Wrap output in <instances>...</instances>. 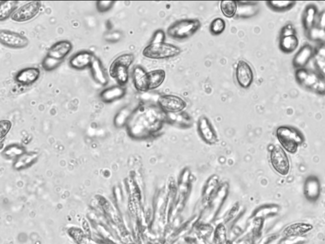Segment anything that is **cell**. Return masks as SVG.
I'll use <instances>...</instances> for the list:
<instances>
[{
    "label": "cell",
    "mask_w": 325,
    "mask_h": 244,
    "mask_svg": "<svg viewBox=\"0 0 325 244\" xmlns=\"http://www.w3.org/2000/svg\"><path fill=\"white\" fill-rule=\"evenodd\" d=\"M157 112L148 106L136 108L128 121V132L132 136L145 137L157 130L158 126H160Z\"/></svg>",
    "instance_id": "obj_1"
},
{
    "label": "cell",
    "mask_w": 325,
    "mask_h": 244,
    "mask_svg": "<svg viewBox=\"0 0 325 244\" xmlns=\"http://www.w3.org/2000/svg\"><path fill=\"white\" fill-rule=\"evenodd\" d=\"M296 82L307 90L325 96V77L314 70L300 68L295 72Z\"/></svg>",
    "instance_id": "obj_2"
},
{
    "label": "cell",
    "mask_w": 325,
    "mask_h": 244,
    "mask_svg": "<svg viewBox=\"0 0 325 244\" xmlns=\"http://www.w3.org/2000/svg\"><path fill=\"white\" fill-rule=\"evenodd\" d=\"M276 136L282 148L290 154H295L299 146L305 140L300 131L289 126H281L278 128Z\"/></svg>",
    "instance_id": "obj_3"
},
{
    "label": "cell",
    "mask_w": 325,
    "mask_h": 244,
    "mask_svg": "<svg viewBox=\"0 0 325 244\" xmlns=\"http://www.w3.org/2000/svg\"><path fill=\"white\" fill-rule=\"evenodd\" d=\"M201 26V22L197 18H186L178 20L168 28L167 34L172 38L182 40L196 34Z\"/></svg>",
    "instance_id": "obj_4"
},
{
    "label": "cell",
    "mask_w": 325,
    "mask_h": 244,
    "mask_svg": "<svg viewBox=\"0 0 325 244\" xmlns=\"http://www.w3.org/2000/svg\"><path fill=\"white\" fill-rule=\"evenodd\" d=\"M134 56L132 54H124L115 58L110 66V76L116 80L119 86H124L128 83L129 79L128 69L133 64Z\"/></svg>",
    "instance_id": "obj_5"
},
{
    "label": "cell",
    "mask_w": 325,
    "mask_h": 244,
    "mask_svg": "<svg viewBox=\"0 0 325 244\" xmlns=\"http://www.w3.org/2000/svg\"><path fill=\"white\" fill-rule=\"evenodd\" d=\"M181 53L180 48L167 43L150 44L142 51L145 58L152 60H164L176 57Z\"/></svg>",
    "instance_id": "obj_6"
},
{
    "label": "cell",
    "mask_w": 325,
    "mask_h": 244,
    "mask_svg": "<svg viewBox=\"0 0 325 244\" xmlns=\"http://www.w3.org/2000/svg\"><path fill=\"white\" fill-rule=\"evenodd\" d=\"M270 164L273 168L280 174H288L290 168V164L288 156L282 146H276L272 150L270 154Z\"/></svg>",
    "instance_id": "obj_7"
},
{
    "label": "cell",
    "mask_w": 325,
    "mask_h": 244,
    "mask_svg": "<svg viewBox=\"0 0 325 244\" xmlns=\"http://www.w3.org/2000/svg\"><path fill=\"white\" fill-rule=\"evenodd\" d=\"M160 108L166 114H176L184 111L187 104L183 98L174 95L162 96L158 100Z\"/></svg>",
    "instance_id": "obj_8"
},
{
    "label": "cell",
    "mask_w": 325,
    "mask_h": 244,
    "mask_svg": "<svg viewBox=\"0 0 325 244\" xmlns=\"http://www.w3.org/2000/svg\"><path fill=\"white\" fill-rule=\"evenodd\" d=\"M42 7L40 2H30L17 9L11 18L15 22H24L32 20L40 12Z\"/></svg>",
    "instance_id": "obj_9"
},
{
    "label": "cell",
    "mask_w": 325,
    "mask_h": 244,
    "mask_svg": "<svg viewBox=\"0 0 325 244\" xmlns=\"http://www.w3.org/2000/svg\"><path fill=\"white\" fill-rule=\"evenodd\" d=\"M0 42L6 48H24L29 44L26 37L8 30H1Z\"/></svg>",
    "instance_id": "obj_10"
},
{
    "label": "cell",
    "mask_w": 325,
    "mask_h": 244,
    "mask_svg": "<svg viewBox=\"0 0 325 244\" xmlns=\"http://www.w3.org/2000/svg\"><path fill=\"white\" fill-rule=\"evenodd\" d=\"M254 78L253 70L248 63L246 60H239L236 68V78L240 86L248 88L252 85Z\"/></svg>",
    "instance_id": "obj_11"
},
{
    "label": "cell",
    "mask_w": 325,
    "mask_h": 244,
    "mask_svg": "<svg viewBox=\"0 0 325 244\" xmlns=\"http://www.w3.org/2000/svg\"><path fill=\"white\" fill-rule=\"evenodd\" d=\"M316 49L310 44H305L300 48L293 58L294 68L298 69L305 68L310 61L314 58Z\"/></svg>",
    "instance_id": "obj_12"
},
{
    "label": "cell",
    "mask_w": 325,
    "mask_h": 244,
    "mask_svg": "<svg viewBox=\"0 0 325 244\" xmlns=\"http://www.w3.org/2000/svg\"><path fill=\"white\" fill-rule=\"evenodd\" d=\"M198 130L202 139L207 143L215 144L218 140V136L215 130L206 116L200 117L198 121Z\"/></svg>",
    "instance_id": "obj_13"
},
{
    "label": "cell",
    "mask_w": 325,
    "mask_h": 244,
    "mask_svg": "<svg viewBox=\"0 0 325 244\" xmlns=\"http://www.w3.org/2000/svg\"><path fill=\"white\" fill-rule=\"evenodd\" d=\"M95 56L89 51L79 52L70 58V66L77 70H82L90 68Z\"/></svg>",
    "instance_id": "obj_14"
},
{
    "label": "cell",
    "mask_w": 325,
    "mask_h": 244,
    "mask_svg": "<svg viewBox=\"0 0 325 244\" xmlns=\"http://www.w3.org/2000/svg\"><path fill=\"white\" fill-rule=\"evenodd\" d=\"M40 74L41 72L38 68L34 67L24 68L16 74V80L22 86L32 85L39 79Z\"/></svg>",
    "instance_id": "obj_15"
},
{
    "label": "cell",
    "mask_w": 325,
    "mask_h": 244,
    "mask_svg": "<svg viewBox=\"0 0 325 244\" xmlns=\"http://www.w3.org/2000/svg\"><path fill=\"white\" fill-rule=\"evenodd\" d=\"M134 86L140 92L149 90V78L148 72L140 66H136L132 72Z\"/></svg>",
    "instance_id": "obj_16"
},
{
    "label": "cell",
    "mask_w": 325,
    "mask_h": 244,
    "mask_svg": "<svg viewBox=\"0 0 325 244\" xmlns=\"http://www.w3.org/2000/svg\"><path fill=\"white\" fill-rule=\"evenodd\" d=\"M72 48V44L70 41L62 40L56 42L51 46L48 51L47 55L63 60L69 54Z\"/></svg>",
    "instance_id": "obj_17"
},
{
    "label": "cell",
    "mask_w": 325,
    "mask_h": 244,
    "mask_svg": "<svg viewBox=\"0 0 325 244\" xmlns=\"http://www.w3.org/2000/svg\"><path fill=\"white\" fill-rule=\"evenodd\" d=\"M92 76L96 83L105 86L108 84V77L102 63L98 58L94 57L90 66Z\"/></svg>",
    "instance_id": "obj_18"
},
{
    "label": "cell",
    "mask_w": 325,
    "mask_h": 244,
    "mask_svg": "<svg viewBox=\"0 0 325 244\" xmlns=\"http://www.w3.org/2000/svg\"><path fill=\"white\" fill-rule=\"evenodd\" d=\"M126 93V88L124 86H115L101 92L100 98L104 102L110 103L123 98Z\"/></svg>",
    "instance_id": "obj_19"
},
{
    "label": "cell",
    "mask_w": 325,
    "mask_h": 244,
    "mask_svg": "<svg viewBox=\"0 0 325 244\" xmlns=\"http://www.w3.org/2000/svg\"><path fill=\"white\" fill-rule=\"evenodd\" d=\"M318 16V9L315 4H310L306 6L302 18L303 26L306 32L316 26Z\"/></svg>",
    "instance_id": "obj_20"
},
{
    "label": "cell",
    "mask_w": 325,
    "mask_h": 244,
    "mask_svg": "<svg viewBox=\"0 0 325 244\" xmlns=\"http://www.w3.org/2000/svg\"><path fill=\"white\" fill-rule=\"evenodd\" d=\"M321 192V186L318 178H308L304 184V194L306 198L314 200L319 198Z\"/></svg>",
    "instance_id": "obj_21"
},
{
    "label": "cell",
    "mask_w": 325,
    "mask_h": 244,
    "mask_svg": "<svg viewBox=\"0 0 325 244\" xmlns=\"http://www.w3.org/2000/svg\"><path fill=\"white\" fill-rule=\"evenodd\" d=\"M280 48L282 52L290 54L296 50L299 46V40L296 35L280 37Z\"/></svg>",
    "instance_id": "obj_22"
},
{
    "label": "cell",
    "mask_w": 325,
    "mask_h": 244,
    "mask_svg": "<svg viewBox=\"0 0 325 244\" xmlns=\"http://www.w3.org/2000/svg\"><path fill=\"white\" fill-rule=\"evenodd\" d=\"M166 72L164 70H156L148 72L149 90H154L161 86L166 80Z\"/></svg>",
    "instance_id": "obj_23"
},
{
    "label": "cell",
    "mask_w": 325,
    "mask_h": 244,
    "mask_svg": "<svg viewBox=\"0 0 325 244\" xmlns=\"http://www.w3.org/2000/svg\"><path fill=\"white\" fill-rule=\"evenodd\" d=\"M18 2H1L0 4V20L4 21L13 15L17 10Z\"/></svg>",
    "instance_id": "obj_24"
},
{
    "label": "cell",
    "mask_w": 325,
    "mask_h": 244,
    "mask_svg": "<svg viewBox=\"0 0 325 244\" xmlns=\"http://www.w3.org/2000/svg\"><path fill=\"white\" fill-rule=\"evenodd\" d=\"M312 226L310 224H293L287 228L284 231V234L287 236H303L312 230Z\"/></svg>",
    "instance_id": "obj_25"
},
{
    "label": "cell",
    "mask_w": 325,
    "mask_h": 244,
    "mask_svg": "<svg viewBox=\"0 0 325 244\" xmlns=\"http://www.w3.org/2000/svg\"><path fill=\"white\" fill-rule=\"evenodd\" d=\"M306 34L310 40L320 44H325V29L316 26L312 29L306 32Z\"/></svg>",
    "instance_id": "obj_26"
},
{
    "label": "cell",
    "mask_w": 325,
    "mask_h": 244,
    "mask_svg": "<svg viewBox=\"0 0 325 244\" xmlns=\"http://www.w3.org/2000/svg\"><path fill=\"white\" fill-rule=\"evenodd\" d=\"M220 9L225 17L232 18L236 14L238 2L235 1H222L220 2Z\"/></svg>",
    "instance_id": "obj_27"
},
{
    "label": "cell",
    "mask_w": 325,
    "mask_h": 244,
    "mask_svg": "<svg viewBox=\"0 0 325 244\" xmlns=\"http://www.w3.org/2000/svg\"><path fill=\"white\" fill-rule=\"evenodd\" d=\"M133 112L128 106L124 107L118 112L114 118V124L117 126H123L126 121L128 122Z\"/></svg>",
    "instance_id": "obj_28"
},
{
    "label": "cell",
    "mask_w": 325,
    "mask_h": 244,
    "mask_svg": "<svg viewBox=\"0 0 325 244\" xmlns=\"http://www.w3.org/2000/svg\"><path fill=\"white\" fill-rule=\"evenodd\" d=\"M270 8L275 11H286L291 9L295 6L296 2L294 1H272L268 2Z\"/></svg>",
    "instance_id": "obj_29"
},
{
    "label": "cell",
    "mask_w": 325,
    "mask_h": 244,
    "mask_svg": "<svg viewBox=\"0 0 325 244\" xmlns=\"http://www.w3.org/2000/svg\"><path fill=\"white\" fill-rule=\"evenodd\" d=\"M226 28V21L222 18H218L214 20L211 22L210 30L212 34L215 36H218L224 32Z\"/></svg>",
    "instance_id": "obj_30"
},
{
    "label": "cell",
    "mask_w": 325,
    "mask_h": 244,
    "mask_svg": "<svg viewBox=\"0 0 325 244\" xmlns=\"http://www.w3.org/2000/svg\"><path fill=\"white\" fill-rule=\"evenodd\" d=\"M62 60H56V58L46 55V57L42 61V65L44 69L46 72H52L60 66Z\"/></svg>",
    "instance_id": "obj_31"
},
{
    "label": "cell",
    "mask_w": 325,
    "mask_h": 244,
    "mask_svg": "<svg viewBox=\"0 0 325 244\" xmlns=\"http://www.w3.org/2000/svg\"><path fill=\"white\" fill-rule=\"evenodd\" d=\"M314 65L316 68V71L319 72L322 76L325 77V60L324 58H320L319 56H314Z\"/></svg>",
    "instance_id": "obj_32"
},
{
    "label": "cell",
    "mask_w": 325,
    "mask_h": 244,
    "mask_svg": "<svg viewBox=\"0 0 325 244\" xmlns=\"http://www.w3.org/2000/svg\"><path fill=\"white\" fill-rule=\"evenodd\" d=\"M114 4L112 1H100L96 2V8L100 12L104 13L110 10Z\"/></svg>",
    "instance_id": "obj_33"
},
{
    "label": "cell",
    "mask_w": 325,
    "mask_h": 244,
    "mask_svg": "<svg viewBox=\"0 0 325 244\" xmlns=\"http://www.w3.org/2000/svg\"><path fill=\"white\" fill-rule=\"evenodd\" d=\"M166 40V34L162 30H158L153 36V38L150 44L164 43Z\"/></svg>",
    "instance_id": "obj_34"
},
{
    "label": "cell",
    "mask_w": 325,
    "mask_h": 244,
    "mask_svg": "<svg viewBox=\"0 0 325 244\" xmlns=\"http://www.w3.org/2000/svg\"><path fill=\"white\" fill-rule=\"evenodd\" d=\"M296 35L295 28L290 24H288L282 28L281 30V37L292 36Z\"/></svg>",
    "instance_id": "obj_35"
},
{
    "label": "cell",
    "mask_w": 325,
    "mask_h": 244,
    "mask_svg": "<svg viewBox=\"0 0 325 244\" xmlns=\"http://www.w3.org/2000/svg\"><path fill=\"white\" fill-rule=\"evenodd\" d=\"M316 26L318 27L325 29V10L319 13Z\"/></svg>",
    "instance_id": "obj_36"
},
{
    "label": "cell",
    "mask_w": 325,
    "mask_h": 244,
    "mask_svg": "<svg viewBox=\"0 0 325 244\" xmlns=\"http://www.w3.org/2000/svg\"><path fill=\"white\" fill-rule=\"evenodd\" d=\"M316 49V56L325 60V44H320L318 48Z\"/></svg>",
    "instance_id": "obj_37"
},
{
    "label": "cell",
    "mask_w": 325,
    "mask_h": 244,
    "mask_svg": "<svg viewBox=\"0 0 325 244\" xmlns=\"http://www.w3.org/2000/svg\"><path fill=\"white\" fill-rule=\"evenodd\" d=\"M2 136H3L4 133H6L8 129L10 128V122L8 121H2Z\"/></svg>",
    "instance_id": "obj_38"
}]
</instances>
